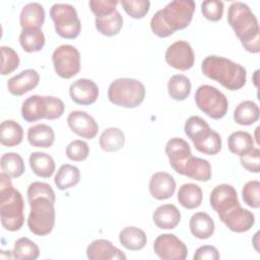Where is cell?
Wrapping results in <instances>:
<instances>
[{"mask_svg": "<svg viewBox=\"0 0 260 260\" xmlns=\"http://www.w3.org/2000/svg\"><path fill=\"white\" fill-rule=\"evenodd\" d=\"M27 200L30 211L27 218V226L36 236L49 235L55 225V201L56 196L52 187L44 182H32L27 191Z\"/></svg>", "mask_w": 260, "mask_h": 260, "instance_id": "1", "label": "cell"}, {"mask_svg": "<svg viewBox=\"0 0 260 260\" xmlns=\"http://www.w3.org/2000/svg\"><path fill=\"white\" fill-rule=\"evenodd\" d=\"M195 6V2L192 0L171 1L151 17L152 32L158 38H167L175 31L187 27L192 21Z\"/></svg>", "mask_w": 260, "mask_h": 260, "instance_id": "2", "label": "cell"}, {"mask_svg": "<svg viewBox=\"0 0 260 260\" xmlns=\"http://www.w3.org/2000/svg\"><path fill=\"white\" fill-rule=\"evenodd\" d=\"M228 21L246 51L253 54L260 52L258 19L246 3L233 2L228 9Z\"/></svg>", "mask_w": 260, "mask_h": 260, "instance_id": "3", "label": "cell"}, {"mask_svg": "<svg viewBox=\"0 0 260 260\" xmlns=\"http://www.w3.org/2000/svg\"><path fill=\"white\" fill-rule=\"evenodd\" d=\"M201 70L206 77L217 81L229 90L242 88L247 79V71L242 65L220 56L205 57Z\"/></svg>", "mask_w": 260, "mask_h": 260, "instance_id": "4", "label": "cell"}, {"mask_svg": "<svg viewBox=\"0 0 260 260\" xmlns=\"http://www.w3.org/2000/svg\"><path fill=\"white\" fill-rule=\"evenodd\" d=\"M24 202L21 193L15 189L10 177L5 173L0 175V218L2 226L9 232L22 228L24 222Z\"/></svg>", "mask_w": 260, "mask_h": 260, "instance_id": "5", "label": "cell"}, {"mask_svg": "<svg viewBox=\"0 0 260 260\" xmlns=\"http://www.w3.org/2000/svg\"><path fill=\"white\" fill-rule=\"evenodd\" d=\"M65 110L63 101L51 95H30L21 106V116L28 122L32 123L41 119L55 120L60 118Z\"/></svg>", "mask_w": 260, "mask_h": 260, "instance_id": "6", "label": "cell"}, {"mask_svg": "<svg viewBox=\"0 0 260 260\" xmlns=\"http://www.w3.org/2000/svg\"><path fill=\"white\" fill-rule=\"evenodd\" d=\"M109 101L119 107L133 109L138 107L145 98L143 83L134 78H118L108 89Z\"/></svg>", "mask_w": 260, "mask_h": 260, "instance_id": "7", "label": "cell"}, {"mask_svg": "<svg viewBox=\"0 0 260 260\" xmlns=\"http://www.w3.org/2000/svg\"><path fill=\"white\" fill-rule=\"evenodd\" d=\"M56 32L63 39L73 40L81 30V22L76 9L67 3H55L50 9Z\"/></svg>", "mask_w": 260, "mask_h": 260, "instance_id": "8", "label": "cell"}, {"mask_svg": "<svg viewBox=\"0 0 260 260\" xmlns=\"http://www.w3.org/2000/svg\"><path fill=\"white\" fill-rule=\"evenodd\" d=\"M196 106L211 119L218 120L225 116L229 109L226 96L216 87L203 84L195 92Z\"/></svg>", "mask_w": 260, "mask_h": 260, "instance_id": "9", "label": "cell"}, {"mask_svg": "<svg viewBox=\"0 0 260 260\" xmlns=\"http://www.w3.org/2000/svg\"><path fill=\"white\" fill-rule=\"evenodd\" d=\"M55 72L64 79L75 76L80 70V54L72 45H61L52 55Z\"/></svg>", "mask_w": 260, "mask_h": 260, "instance_id": "10", "label": "cell"}, {"mask_svg": "<svg viewBox=\"0 0 260 260\" xmlns=\"http://www.w3.org/2000/svg\"><path fill=\"white\" fill-rule=\"evenodd\" d=\"M153 250L162 260H184L188 255L186 245L173 234L159 235L153 243Z\"/></svg>", "mask_w": 260, "mask_h": 260, "instance_id": "11", "label": "cell"}, {"mask_svg": "<svg viewBox=\"0 0 260 260\" xmlns=\"http://www.w3.org/2000/svg\"><path fill=\"white\" fill-rule=\"evenodd\" d=\"M166 62L173 68L186 71L193 67L195 55L192 47L186 41H177L168 47Z\"/></svg>", "mask_w": 260, "mask_h": 260, "instance_id": "12", "label": "cell"}, {"mask_svg": "<svg viewBox=\"0 0 260 260\" xmlns=\"http://www.w3.org/2000/svg\"><path fill=\"white\" fill-rule=\"evenodd\" d=\"M209 202L219 218L234 207L240 205L236 189L229 184L215 186L210 193Z\"/></svg>", "mask_w": 260, "mask_h": 260, "instance_id": "13", "label": "cell"}, {"mask_svg": "<svg viewBox=\"0 0 260 260\" xmlns=\"http://www.w3.org/2000/svg\"><path fill=\"white\" fill-rule=\"evenodd\" d=\"M67 124L76 135L92 139L99 132V125L89 114L84 111H72L67 117Z\"/></svg>", "mask_w": 260, "mask_h": 260, "instance_id": "14", "label": "cell"}, {"mask_svg": "<svg viewBox=\"0 0 260 260\" xmlns=\"http://www.w3.org/2000/svg\"><path fill=\"white\" fill-rule=\"evenodd\" d=\"M165 150L171 167L175 172L182 175L184 166L192 156L190 145L184 139L174 137L167 142Z\"/></svg>", "mask_w": 260, "mask_h": 260, "instance_id": "15", "label": "cell"}, {"mask_svg": "<svg viewBox=\"0 0 260 260\" xmlns=\"http://www.w3.org/2000/svg\"><path fill=\"white\" fill-rule=\"evenodd\" d=\"M69 94L71 100L77 105L88 106L98 100L99 86L91 79L80 78L71 83Z\"/></svg>", "mask_w": 260, "mask_h": 260, "instance_id": "16", "label": "cell"}, {"mask_svg": "<svg viewBox=\"0 0 260 260\" xmlns=\"http://www.w3.org/2000/svg\"><path fill=\"white\" fill-rule=\"evenodd\" d=\"M231 231L235 233H244L249 231L255 223L254 214L241 205L234 207L219 218Z\"/></svg>", "mask_w": 260, "mask_h": 260, "instance_id": "17", "label": "cell"}, {"mask_svg": "<svg viewBox=\"0 0 260 260\" xmlns=\"http://www.w3.org/2000/svg\"><path fill=\"white\" fill-rule=\"evenodd\" d=\"M86 256L90 260H121L127 258L120 249L105 239L92 241L86 248Z\"/></svg>", "mask_w": 260, "mask_h": 260, "instance_id": "18", "label": "cell"}, {"mask_svg": "<svg viewBox=\"0 0 260 260\" xmlns=\"http://www.w3.org/2000/svg\"><path fill=\"white\" fill-rule=\"evenodd\" d=\"M149 193L157 200L172 197L176 190V181L172 175L166 172L154 173L149 180Z\"/></svg>", "mask_w": 260, "mask_h": 260, "instance_id": "19", "label": "cell"}, {"mask_svg": "<svg viewBox=\"0 0 260 260\" xmlns=\"http://www.w3.org/2000/svg\"><path fill=\"white\" fill-rule=\"evenodd\" d=\"M39 81L40 75L35 69H25L8 79L7 88L11 94L20 96L37 87Z\"/></svg>", "mask_w": 260, "mask_h": 260, "instance_id": "20", "label": "cell"}, {"mask_svg": "<svg viewBox=\"0 0 260 260\" xmlns=\"http://www.w3.org/2000/svg\"><path fill=\"white\" fill-rule=\"evenodd\" d=\"M191 141L199 152L207 155H214L221 149V137L210 127L199 132Z\"/></svg>", "mask_w": 260, "mask_h": 260, "instance_id": "21", "label": "cell"}, {"mask_svg": "<svg viewBox=\"0 0 260 260\" xmlns=\"http://www.w3.org/2000/svg\"><path fill=\"white\" fill-rule=\"evenodd\" d=\"M152 219L158 229L172 230L179 224L181 212L174 204H164L154 210Z\"/></svg>", "mask_w": 260, "mask_h": 260, "instance_id": "22", "label": "cell"}, {"mask_svg": "<svg viewBox=\"0 0 260 260\" xmlns=\"http://www.w3.org/2000/svg\"><path fill=\"white\" fill-rule=\"evenodd\" d=\"M182 175L196 181L207 182L212 176L211 166L208 160L192 155L184 166Z\"/></svg>", "mask_w": 260, "mask_h": 260, "instance_id": "23", "label": "cell"}, {"mask_svg": "<svg viewBox=\"0 0 260 260\" xmlns=\"http://www.w3.org/2000/svg\"><path fill=\"white\" fill-rule=\"evenodd\" d=\"M28 143L35 147L49 148L55 141V132L47 124H36L27 130Z\"/></svg>", "mask_w": 260, "mask_h": 260, "instance_id": "24", "label": "cell"}, {"mask_svg": "<svg viewBox=\"0 0 260 260\" xmlns=\"http://www.w3.org/2000/svg\"><path fill=\"white\" fill-rule=\"evenodd\" d=\"M191 234L200 240L210 238L214 233V221L211 216L205 212L194 213L189 221Z\"/></svg>", "mask_w": 260, "mask_h": 260, "instance_id": "25", "label": "cell"}, {"mask_svg": "<svg viewBox=\"0 0 260 260\" xmlns=\"http://www.w3.org/2000/svg\"><path fill=\"white\" fill-rule=\"evenodd\" d=\"M19 21L22 28H41L45 21L44 7L38 2H30L25 4L21 9Z\"/></svg>", "mask_w": 260, "mask_h": 260, "instance_id": "26", "label": "cell"}, {"mask_svg": "<svg viewBox=\"0 0 260 260\" xmlns=\"http://www.w3.org/2000/svg\"><path fill=\"white\" fill-rule=\"evenodd\" d=\"M119 241L123 247L130 251H139L146 245L145 233L136 226H126L119 234Z\"/></svg>", "mask_w": 260, "mask_h": 260, "instance_id": "27", "label": "cell"}, {"mask_svg": "<svg viewBox=\"0 0 260 260\" xmlns=\"http://www.w3.org/2000/svg\"><path fill=\"white\" fill-rule=\"evenodd\" d=\"M29 167L31 171L42 178H50L55 172V161L51 155L46 152L35 151L30 153Z\"/></svg>", "mask_w": 260, "mask_h": 260, "instance_id": "28", "label": "cell"}, {"mask_svg": "<svg viewBox=\"0 0 260 260\" xmlns=\"http://www.w3.org/2000/svg\"><path fill=\"white\" fill-rule=\"evenodd\" d=\"M45 35L41 28H22L19 35L20 46L27 53H35L41 51L45 46Z\"/></svg>", "mask_w": 260, "mask_h": 260, "instance_id": "29", "label": "cell"}, {"mask_svg": "<svg viewBox=\"0 0 260 260\" xmlns=\"http://www.w3.org/2000/svg\"><path fill=\"white\" fill-rule=\"evenodd\" d=\"M260 110L256 103L252 101L241 102L234 111V120L242 126H249L259 120Z\"/></svg>", "mask_w": 260, "mask_h": 260, "instance_id": "30", "label": "cell"}, {"mask_svg": "<svg viewBox=\"0 0 260 260\" xmlns=\"http://www.w3.org/2000/svg\"><path fill=\"white\" fill-rule=\"evenodd\" d=\"M202 198L201 188L194 183L183 184L178 191V201L187 209H194L200 206Z\"/></svg>", "mask_w": 260, "mask_h": 260, "instance_id": "31", "label": "cell"}, {"mask_svg": "<svg viewBox=\"0 0 260 260\" xmlns=\"http://www.w3.org/2000/svg\"><path fill=\"white\" fill-rule=\"evenodd\" d=\"M23 138V130L20 124L13 120H5L0 125V142L7 147L18 145Z\"/></svg>", "mask_w": 260, "mask_h": 260, "instance_id": "32", "label": "cell"}, {"mask_svg": "<svg viewBox=\"0 0 260 260\" xmlns=\"http://www.w3.org/2000/svg\"><path fill=\"white\" fill-rule=\"evenodd\" d=\"M80 172L77 167L65 164L62 165L55 175L54 183L59 190H68L79 183Z\"/></svg>", "mask_w": 260, "mask_h": 260, "instance_id": "33", "label": "cell"}, {"mask_svg": "<svg viewBox=\"0 0 260 260\" xmlns=\"http://www.w3.org/2000/svg\"><path fill=\"white\" fill-rule=\"evenodd\" d=\"M99 143L101 148L107 152L118 151L124 146L125 135L119 128L110 127L103 131Z\"/></svg>", "mask_w": 260, "mask_h": 260, "instance_id": "34", "label": "cell"}, {"mask_svg": "<svg viewBox=\"0 0 260 260\" xmlns=\"http://www.w3.org/2000/svg\"><path fill=\"white\" fill-rule=\"evenodd\" d=\"M96 30L107 37H113L120 32L123 26V17L118 10L114 13L103 16V17H95L94 20Z\"/></svg>", "mask_w": 260, "mask_h": 260, "instance_id": "35", "label": "cell"}, {"mask_svg": "<svg viewBox=\"0 0 260 260\" xmlns=\"http://www.w3.org/2000/svg\"><path fill=\"white\" fill-rule=\"evenodd\" d=\"M228 146L232 153L241 156L254 147V140L250 133L246 131H236L230 134Z\"/></svg>", "mask_w": 260, "mask_h": 260, "instance_id": "36", "label": "cell"}, {"mask_svg": "<svg viewBox=\"0 0 260 260\" xmlns=\"http://www.w3.org/2000/svg\"><path fill=\"white\" fill-rule=\"evenodd\" d=\"M168 92L175 101L186 100L191 92L190 79L183 74L173 75L168 82Z\"/></svg>", "mask_w": 260, "mask_h": 260, "instance_id": "37", "label": "cell"}, {"mask_svg": "<svg viewBox=\"0 0 260 260\" xmlns=\"http://www.w3.org/2000/svg\"><path fill=\"white\" fill-rule=\"evenodd\" d=\"M2 172L8 175L10 178L20 177L24 171L25 166L22 157L16 152H6L2 154L0 159Z\"/></svg>", "mask_w": 260, "mask_h": 260, "instance_id": "38", "label": "cell"}, {"mask_svg": "<svg viewBox=\"0 0 260 260\" xmlns=\"http://www.w3.org/2000/svg\"><path fill=\"white\" fill-rule=\"evenodd\" d=\"M40 256L38 245L28 238L22 237L15 241L12 251V258L18 260H35Z\"/></svg>", "mask_w": 260, "mask_h": 260, "instance_id": "39", "label": "cell"}, {"mask_svg": "<svg viewBox=\"0 0 260 260\" xmlns=\"http://www.w3.org/2000/svg\"><path fill=\"white\" fill-rule=\"evenodd\" d=\"M120 3L125 12L135 19L144 17L148 13L150 7V2L148 0H122Z\"/></svg>", "mask_w": 260, "mask_h": 260, "instance_id": "40", "label": "cell"}, {"mask_svg": "<svg viewBox=\"0 0 260 260\" xmlns=\"http://www.w3.org/2000/svg\"><path fill=\"white\" fill-rule=\"evenodd\" d=\"M0 49H1V56H2L1 74L7 75L18 68L19 57L17 53L10 47L2 46Z\"/></svg>", "mask_w": 260, "mask_h": 260, "instance_id": "41", "label": "cell"}, {"mask_svg": "<svg viewBox=\"0 0 260 260\" xmlns=\"http://www.w3.org/2000/svg\"><path fill=\"white\" fill-rule=\"evenodd\" d=\"M259 190H260V182L257 180L249 181L245 184L242 190V197L244 202L248 206L252 208H259L260 206Z\"/></svg>", "mask_w": 260, "mask_h": 260, "instance_id": "42", "label": "cell"}, {"mask_svg": "<svg viewBox=\"0 0 260 260\" xmlns=\"http://www.w3.org/2000/svg\"><path fill=\"white\" fill-rule=\"evenodd\" d=\"M89 154L88 144L80 139L71 141L66 147V155L73 161H82L87 158Z\"/></svg>", "mask_w": 260, "mask_h": 260, "instance_id": "43", "label": "cell"}, {"mask_svg": "<svg viewBox=\"0 0 260 260\" xmlns=\"http://www.w3.org/2000/svg\"><path fill=\"white\" fill-rule=\"evenodd\" d=\"M203 16L210 21H218L222 17L223 3L219 0H205L201 3Z\"/></svg>", "mask_w": 260, "mask_h": 260, "instance_id": "44", "label": "cell"}, {"mask_svg": "<svg viewBox=\"0 0 260 260\" xmlns=\"http://www.w3.org/2000/svg\"><path fill=\"white\" fill-rule=\"evenodd\" d=\"M118 3L117 0H90L88 5L95 17H103L114 13Z\"/></svg>", "mask_w": 260, "mask_h": 260, "instance_id": "45", "label": "cell"}, {"mask_svg": "<svg viewBox=\"0 0 260 260\" xmlns=\"http://www.w3.org/2000/svg\"><path fill=\"white\" fill-rule=\"evenodd\" d=\"M240 161L242 167L251 173L260 172V149L258 147H253L248 152L240 156Z\"/></svg>", "mask_w": 260, "mask_h": 260, "instance_id": "46", "label": "cell"}, {"mask_svg": "<svg viewBox=\"0 0 260 260\" xmlns=\"http://www.w3.org/2000/svg\"><path fill=\"white\" fill-rule=\"evenodd\" d=\"M208 127L209 125L204 119L200 118L199 116H191L187 119L184 126V130H185V134L190 139H192L195 135H197L199 132H201L202 130Z\"/></svg>", "mask_w": 260, "mask_h": 260, "instance_id": "47", "label": "cell"}, {"mask_svg": "<svg viewBox=\"0 0 260 260\" xmlns=\"http://www.w3.org/2000/svg\"><path fill=\"white\" fill-rule=\"evenodd\" d=\"M219 253L214 246L204 245L199 247L193 256L194 260H218Z\"/></svg>", "mask_w": 260, "mask_h": 260, "instance_id": "48", "label": "cell"}]
</instances>
